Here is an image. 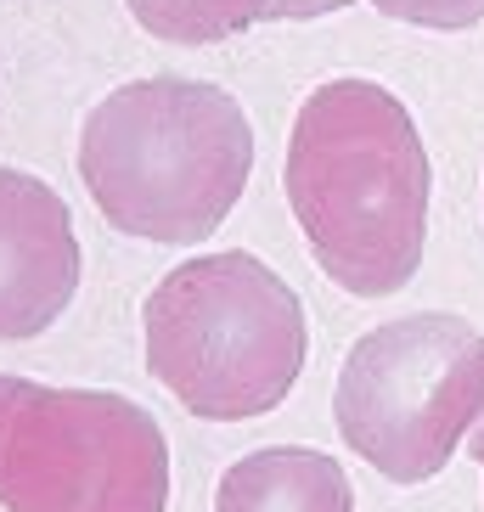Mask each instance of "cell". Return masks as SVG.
<instances>
[{
  "label": "cell",
  "instance_id": "cell-2",
  "mask_svg": "<svg viewBox=\"0 0 484 512\" xmlns=\"http://www.w3.org/2000/svg\"><path fill=\"white\" fill-rule=\"evenodd\" d=\"M254 175V130L231 91L203 79H136L79 124V181L124 237L197 248L226 226Z\"/></svg>",
  "mask_w": 484,
  "mask_h": 512
},
{
  "label": "cell",
  "instance_id": "cell-10",
  "mask_svg": "<svg viewBox=\"0 0 484 512\" xmlns=\"http://www.w3.org/2000/svg\"><path fill=\"white\" fill-rule=\"evenodd\" d=\"M468 456H473V462L484 467V422H479V428H473V439H468Z\"/></svg>",
  "mask_w": 484,
  "mask_h": 512
},
{
  "label": "cell",
  "instance_id": "cell-9",
  "mask_svg": "<svg viewBox=\"0 0 484 512\" xmlns=\"http://www.w3.org/2000/svg\"><path fill=\"white\" fill-rule=\"evenodd\" d=\"M372 6L394 23H417V29L439 34H462L484 17V0H372Z\"/></svg>",
  "mask_w": 484,
  "mask_h": 512
},
{
  "label": "cell",
  "instance_id": "cell-8",
  "mask_svg": "<svg viewBox=\"0 0 484 512\" xmlns=\"http://www.w3.org/2000/svg\"><path fill=\"white\" fill-rule=\"evenodd\" d=\"M152 40L169 46H220L231 34L276 23V0H124Z\"/></svg>",
  "mask_w": 484,
  "mask_h": 512
},
{
  "label": "cell",
  "instance_id": "cell-6",
  "mask_svg": "<svg viewBox=\"0 0 484 512\" xmlns=\"http://www.w3.org/2000/svg\"><path fill=\"white\" fill-rule=\"evenodd\" d=\"M79 293L74 214L40 175L0 169V344L57 327Z\"/></svg>",
  "mask_w": 484,
  "mask_h": 512
},
{
  "label": "cell",
  "instance_id": "cell-7",
  "mask_svg": "<svg viewBox=\"0 0 484 512\" xmlns=\"http://www.w3.org/2000/svg\"><path fill=\"white\" fill-rule=\"evenodd\" d=\"M214 512H355V490L327 451L271 445L220 473Z\"/></svg>",
  "mask_w": 484,
  "mask_h": 512
},
{
  "label": "cell",
  "instance_id": "cell-3",
  "mask_svg": "<svg viewBox=\"0 0 484 512\" xmlns=\"http://www.w3.org/2000/svg\"><path fill=\"white\" fill-rule=\"evenodd\" d=\"M147 372L203 422H248L293 394L310 355L304 304L259 254H197L141 304Z\"/></svg>",
  "mask_w": 484,
  "mask_h": 512
},
{
  "label": "cell",
  "instance_id": "cell-1",
  "mask_svg": "<svg viewBox=\"0 0 484 512\" xmlns=\"http://www.w3.org/2000/svg\"><path fill=\"white\" fill-rule=\"evenodd\" d=\"M282 186L316 265L344 293L389 299L417 276L434 169L394 91L372 79L316 85L293 119Z\"/></svg>",
  "mask_w": 484,
  "mask_h": 512
},
{
  "label": "cell",
  "instance_id": "cell-5",
  "mask_svg": "<svg viewBox=\"0 0 484 512\" xmlns=\"http://www.w3.org/2000/svg\"><path fill=\"white\" fill-rule=\"evenodd\" d=\"M0 507L169 512V439L124 394L0 372Z\"/></svg>",
  "mask_w": 484,
  "mask_h": 512
},
{
  "label": "cell",
  "instance_id": "cell-4",
  "mask_svg": "<svg viewBox=\"0 0 484 512\" xmlns=\"http://www.w3.org/2000/svg\"><path fill=\"white\" fill-rule=\"evenodd\" d=\"M333 417L349 451L389 484L439 479L484 422V332L451 310L361 332L338 372Z\"/></svg>",
  "mask_w": 484,
  "mask_h": 512
}]
</instances>
